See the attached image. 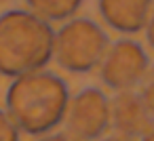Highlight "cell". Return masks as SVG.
<instances>
[{
    "instance_id": "14",
    "label": "cell",
    "mask_w": 154,
    "mask_h": 141,
    "mask_svg": "<svg viewBox=\"0 0 154 141\" xmlns=\"http://www.w3.org/2000/svg\"><path fill=\"white\" fill-rule=\"evenodd\" d=\"M139 141H154V126H152V128H150V130H148V133H146Z\"/></svg>"
},
{
    "instance_id": "13",
    "label": "cell",
    "mask_w": 154,
    "mask_h": 141,
    "mask_svg": "<svg viewBox=\"0 0 154 141\" xmlns=\"http://www.w3.org/2000/svg\"><path fill=\"white\" fill-rule=\"evenodd\" d=\"M103 141H131V139H129V137H122V135L116 133V135H112V137H106Z\"/></svg>"
},
{
    "instance_id": "8",
    "label": "cell",
    "mask_w": 154,
    "mask_h": 141,
    "mask_svg": "<svg viewBox=\"0 0 154 141\" xmlns=\"http://www.w3.org/2000/svg\"><path fill=\"white\" fill-rule=\"evenodd\" d=\"M32 13L51 21H68L72 19L78 9L82 7V0H26Z\"/></svg>"
},
{
    "instance_id": "12",
    "label": "cell",
    "mask_w": 154,
    "mask_h": 141,
    "mask_svg": "<svg viewBox=\"0 0 154 141\" xmlns=\"http://www.w3.org/2000/svg\"><path fill=\"white\" fill-rule=\"evenodd\" d=\"M146 38H148L150 46L154 49V9H152V13H150V19H148V23H146Z\"/></svg>"
},
{
    "instance_id": "11",
    "label": "cell",
    "mask_w": 154,
    "mask_h": 141,
    "mask_svg": "<svg viewBox=\"0 0 154 141\" xmlns=\"http://www.w3.org/2000/svg\"><path fill=\"white\" fill-rule=\"evenodd\" d=\"M38 141H82V139H78V137H74L72 133H51V135H45V137H40Z\"/></svg>"
},
{
    "instance_id": "10",
    "label": "cell",
    "mask_w": 154,
    "mask_h": 141,
    "mask_svg": "<svg viewBox=\"0 0 154 141\" xmlns=\"http://www.w3.org/2000/svg\"><path fill=\"white\" fill-rule=\"evenodd\" d=\"M141 97L146 99V103L150 105V110L154 114V65H150V72H148L146 80L141 82Z\"/></svg>"
},
{
    "instance_id": "6",
    "label": "cell",
    "mask_w": 154,
    "mask_h": 141,
    "mask_svg": "<svg viewBox=\"0 0 154 141\" xmlns=\"http://www.w3.org/2000/svg\"><path fill=\"white\" fill-rule=\"evenodd\" d=\"M110 114H112V128L129 139H141L154 126V114L141 93L131 91H116L110 99Z\"/></svg>"
},
{
    "instance_id": "9",
    "label": "cell",
    "mask_w": 154,
    "mask_h": 141,
    "mask_svg": "<svg viewBox=\"0 0 154 141\" xmlns=\"http://www.w3.org/2000/svg\"><path fill=\"white\" fill-rule=\"evenodd\" d=\"M0 141H19V126L13 122L9 112L0 110Z\"/></svg>"
},
{
    "instance_id": "1",
    "label": "cell",
    "mask_w": 154,
    "mask_h": 141,
    "mask_svg": "<svg viewBox=\"0 0 154 141\" xmlns=\"http://www.w3.org/2000/svg\"><path fill=\"white\" fill-rule=\"evenodd\" d=\"M70 99V88L61 76L49 70H36L11 82L7 91V112L19 130L47 135L66 122Z\"/></svg>"
},
{
    "instance_id": "4",
    "label": "cell",
    "mask_w": 154,
    "mask_h": 141,
    "mask_svg": "<svg viewBox=\"0 0 154 141\" xmlns=\"http://www.w3.org/2000/svg\"><path fill=\"white\" fill-rule=\"evenodd\" d=\"M150 72V57L143 46L135 40H116L110 44L101 65L99 76L112 91H131L146 80Z\"/></svg>"
},
{
    "instance_id": "5",
    "label": "cell",
    "mask_w": 154,
    "mask_h": 141,
    "mask_svg": "<svg viewBox=\"0 0 154 141\" xmlns=\"http://www.w3.org/2000/svg\"><path fill=\"white\" fill-rule=\"evenodd\" d=\"M112 126L110 99L103 91L87 86L70 99L66 114V130L82 141L101 139Z\"/></svg>"
},
{
    "instance_id": "3",
    "label": "cell",
    "mask_w": 154,
    "mask_h": 141,
    "mask_svg": "<svg viewBox=\"0 0 154 141\" xmlns=\"http://www.w3.org/2000/svg\"><path fill=\"white\" fill-rule=\"evenodd\" d=\"M108 34L91 19H70L55 32L53 59L59 68L72 74H87L101 65L108 49Z\"/></svg>"
},
{
    "instance_id": "7",
    "label": "cell",
    "mask_w": 154,
    "mask_h": 141,
    "mask_svg": "<svg viewBox=\"0 0 154 141\" xmlns=\"http://www.w3.org/2000/svg\"><path fill=\"white\" fill-rule=\"evenodd\" d=\"M101 19L120 34L146 30L152 13V0H97Z\"/></svg>"
},
{
    "instance_id": "2",
    "label": "cell",
    "mask_w": 154,
    "mask_h": 141,
    "mask_svg": "<svg viewBox=\"0 0 154 141\" xmlns=\"http://www.w3.org/2000/svg\"><path fill=\"white\" fill-rule=\"evenodd\" d=\"M55 30L32 11H7L0 15V74L17 78L53 59Z\"/></svg>"
}]
</instances>
